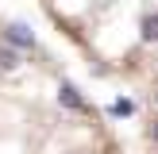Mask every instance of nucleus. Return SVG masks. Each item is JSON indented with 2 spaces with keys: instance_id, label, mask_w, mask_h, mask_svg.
<instances>
[{
  "instance_id": "nucleus-5",
  "label": "nucleus",
  "mask_w": 158,
  "mask_h": 154,
  "mask_svg": "<svg viewBox=\"0 0 158 154\" xmlns=\"http://www.w3.org/2000/svg\"><path fill=\"white\" fill-rule=\"evenodd\" d=\"M112 112H116V116H127V112H131V100H120V104H116Z\"/></svg>"
},
{
  "instance_id": "nucleus-3",
  "label": "nucleus",
  "mask_w": 158,
  "mask_h": 154,
  "mask_svg": "<svg viewBox=\"0 0 158 154\" xmlns=\"http://www.w3.org/2000/svg\"><path fill=\"white\" fill-rule=\"evenodd\" d=\"M15 66H19V54L12 46H0V69H15Z\"/></svg>"
},
{
  "instance_id": "nucleus-1",
  "label": "nucleus",
  "mask_w": 158,
  "mask_h": 154,
  "mask_svg": "<svg viewBox=\"0 0 158 154\" xmlns=\"http://www.w3.org/2000/svg\"><path fill=\"white\" fill-rule=\"evenodd\" d=\"M8 43L12 46H35V35H31L27 23H12V27H8Z\"/></svg>"
},
{
  "instance_id": "nucleus-4",
  "label": "nucleus",
  "mask_w": 158,
  "mask_h": 154,
  "mask_svg": "<svg viewBox=\"0 0 158 154\" xmlns=\"http://www.w3.org/2000/svg\"><path fill=\"white\" fill-rule=\"evenodd\" d=\"M143 38H151V43L158 38V15H147L143 19Z\"/></svg>"
},
{
  "instance_id": "nucleus-2",
  "label": "nucleus",
  "mask_w": 158,
  "mask_h": 154,
  "mask_svg": "<svg viewBox=\"0 0 158 154\" xmlns=\"http://www.w3.org/2000/svg\"><path fill=\"white\" fill-rule=\"evenodd\" d=\"M62 104L66 108H81V92H77L73 85H62Z\"/></svg>"
},
{
  "instance_id": "nucleus-6",
  "label": "nucleus",
  "mask_w": 158,
  "mask_h": 154,
  "mask_svg": "<svg viewBox=\"0 0 158 154\" xmlns=\"http://www.w3.org/2000/svg\"><path fill=\"white\" fill-rule=\"evenodd\" d=\"M154 139H158V123H154Z\"/></svg>"
}]
</instances>
